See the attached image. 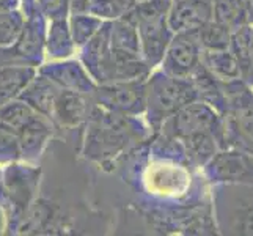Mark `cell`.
Returning <instances> with one entry per match:
<instances>
[{
    "instance_id": "1",
    "label": "cell",
    "mask_w": 253,
    "mask_h": 236,
    "mask_svg": "<svg viewBox=\"0 0 253 236\" xmlns=\"http://www.w3.org/2000/svg\"><path fill=\"white\" fill-rule=\"evenodd\" d=\"M211 16L212 3L209 0H178L170 16V25L173 30L194 33L211 21Z\"/></svg>"
},
{
    "instance_id": "2",
    "label": "cell",
    "mask_w": 253,
    "mask_h": 236,
    "mask_svg": "<svg viewBox=\"0 0 253 236\" xmlns=\"http://www.w3.org/2000/svg\"><path fill=\"white\" fill-rule=\"evenodd\" d=\"M195 98V90L192 85L176 81V79H167V81L158 82L151 93V101L156 110L162 112H176Z\"/></svg>"
},
{
    "instance_id": "3",
    "label": "cell",
    "mask_w": 253,
    "mask_h": 236,
    "mask_svg": "<svg viewBox=\"0 0 253 236\" xmlns=\"http://www.w3.org/2000/svg\"><path fill=\"white\" fill-rule=\"evenodd\" d=\"M215 125L217 115L206 104H187L173 118L174 134L184 137L198 133H212Z\"/></svg>"
},
{
    "instance_id": "4",
    "label": "cell",
    "mask_w": 253,
    "mask_h": 236,
    "mask_svg": "<svg viewBox=\"0 0 253 236\" xmlns=\"http://www.w3.org/2000/svg\"><path fill=\"white\" fill-rule=\"evenodd\" d=\"M198 46L190 33H181L173 40L167 54V69L178 77L187 76L197 68Z\"/></svg>"
},
{
    "instance_id": "5",
    "label": "cell",
    "mask_w": 253,
    "mask_h": 236,
    "mask_svg": "<svg viewBox=\"0 0 253 236\" xmlns=\"http://www.w3.org/2000/svg\"><path fill=\"white\" fill-rule=\"evenodd\" d=\"M230 47L234 58L239 65L241 74L250 79L253 76V32L247 25H241L239 29L231 32Z\"/></svg>"
},
{
    "instance_id": "6",
    "label": "cell",
    "mask_w": 253,
    "mask_h": 236,
    "mask_svg": "<svg viewBox=\"0 0 253 236\" xmlns=\"http://www.w3.org/2000/svg\"><path fill=\"white\" fill-rule=\"evenodd\" d=\"M206 68L212 76H219L226 81H236L241 76L239 65L233 52L228 49H208L206 50Z\"/></svg>"
},
{
    "instance_id": "7",
    "label": "cell",
    "mask_w": 253,
    "mask_h": 236,
    "mask_svg": "<svg viewBox=\"0 0 253 236\" xmlns=\"http://www.w3.org/2000/svg\"><path fill=\"white\" fill-rule=\"evenodd\" d=\"M212 14L214 21L223 24L231 32L247 22L244 0H214Z\"/></svg>"
},
{
    "instance_id": "8",
    "label": "cell",
    "mask_w": 253,
    "mask_h": 236,
    "mask_svg": "<svg viewBox=\"0 0 253 236\" xmlns=\"http://www.w3.org/2000/svg\"><path fill=\"white\" fill-rule=\"evenodd\" d=\"M200 41L206 49H228L231 41V30L217 21H208L198 30Z\"/></svg>"
},
{
    "instance_id": "9",
    "label": "cell",
    "mask_w": 253,
    "mask_h": 236,
    "mask_svg": "<svg viewBox=\"0 0 253 236\" xmlns=\"http://www.w3.org/2000/svg\"><path fill=\"white\" fill-rule=\"evenodd\" d=\"M186 148L187 153L198 164H205L212 159L215 154V143L211 133H198L186 136Z\"/></svg>"
},
{
    "instance_id": "10",
    "label": "cell",
    "mask_w": 253,
    "mask_h": 236,
    "mask_svg": "<svg viewBox=\"0 0 253 236\" xmlns=\"http://www.w3.org/2000/svg\"><path fill=\"white\" fill-rule=\"evenodd\" d=\"M214 167H215V172L220 175L222 178H236L239 177V175L242 173L244 170V162L239 156H233V154H223V156H219L215 159V164H214Z\"/></svg>"
},
{
    "instance_id": "11",
    "label": "cell",
    "mask_w": 253,
    "mask_h": 236,
    "mask_svg": "<svg viewBox=\"0 0 253 236\" xmlns=\"http://www.w3.org/2000/svg\"><path fill=\"white\" fill-rule=\"evenodd\" d=\"M244 5H246L247 21L253 22V0H244Z\"/></svg>"
}]
</instances>
